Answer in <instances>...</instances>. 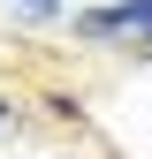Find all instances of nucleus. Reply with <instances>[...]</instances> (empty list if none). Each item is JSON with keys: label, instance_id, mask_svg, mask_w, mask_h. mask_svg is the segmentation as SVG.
I'll return each instance as SVG.
<instances>
[{"label": "nucleus", "instance_id": "nucleus-1", "mask_svg": "<svg viewBox=\"0 0 152 159\" xmlns=\"http://www.w3.org/2000/svg\"><path fill=\"white\" fill-rule=\"evenodd\" d=\"M76 30H84V38H122V30L152 38V0H114V8H91V15H76Z\"/></svg>", "mask_w": 152, "mask_h": 159}, {"label": "nucleus", "instance_id": "nucleus-2", "mask_svg": "<svg viewBox=\"0 0 152 159\" xmlns=\"http://www.w3.org/2000/svg\"><path fill=\"white\" fill-rule=\"evenodd\" d=\"M15 15H31V23H46V15H61V0H8Z\"/></svg>", "mask_w": 152, "mask_h": 159}]
</instances>
